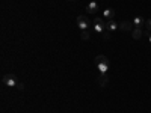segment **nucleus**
<instances>
[{
    "label": "nucleus",
    "instance_id": "nucleus-1",
    "mask_svg": "<svg viewBox=\"0 0 151 113\" xmlns=\"http://www.w3.org/2000/svg\"><path fill=\"white\" fill-rule=\"evenodd\" d=\"M2 82L5 86H9V87H17L20 80L15 74H5L3 77H2Z\"/></svg>",
    "mask_w": 151,
    "mask_h": 113
},
{
    "label": "nucleus",
    "instance_id": "nucleus-2",
    "mask_svg": "<svg viewBox=\"0 0 151 113\" xmlns=\"http://www.w3.org/2000/svg\"><path fill=\"white\" fill-rule=\"evenodd\" d=\"M77 26H79L80 30H89L91 21H89V18H88L86 15H79L77 17Z\"/></svg>",
    "mask_w": 151,
    "mask_h": 113
},
{
    "label": "nucleus",
    "instance_id": "nucleus-3",
    "mask_svg": "<svg viewBox=\"0 0 151 113\" xmlns=\"http://www.w3.org/2000/svg\"><path fill=\"white\" fill-rule=\"evenodd\" d=\"M106 23L107 21H104L103 18H95L94 20V30L98 32V33L106 32Z\"/></svg>",
    "mask_w": 151,
    "mask_h": 113
},
{
    "label": "nucleus",
    "instance_id": "nucleus-4",
    "mask_svg": "<svg viewBox=\"0 0 151 113\" xmlns=\"http://www.w3.org/2000/svg\"><path fill=\"white\" fill-rule=\"evenodd\" d=\"M119 29H121L122 32H132V30H133V23L124 20V21L119 23Z\"/></svg>",
    "mask_w": 151,
    "mask_h": 113
},
{
    "label": "nucleus",
    "instance_id": "nucleus-5",
    "mask_svg": "<svg viewBox=\"0 0 151 113\" xmlns=\"http://www.w3.org/2000/svg\"><path fill=\"white\" fill-rule=\"evenodd\" d=\"M107 83H109V77L106 75V72H100L98 74V84L101 87H106Z\"/></svg>",
    "mask_w": 151,
    "mask_h": 113
},
{
    "label": "nucleus",
    "instance_id": "nucleus-6",
    "mask_svg": "<svg viewBox=\"0 0 151 113\" xmlns=\"http://www.w3.org/2000/svg\"><path fill=\"white\" fill-rule=\"evenodd\" d=\"M118 29H119V24H118L116 21L109 20V21L106 23V30H109V32H115V30H118Z\"/></svg>",
    "mask_w": 151,
    "mask_h": 113
},
{
    "label": "nucleus",
    "instance_id": "nucleus-7",
    "mask_svg": "<svg viewBox=\"0 0 151 113\" xmlns=\"http://www.w3.org/2000/svg\"><path fill=\"white\" fill-rule=\"evenodd\" d=\"M98 9H100V6H98L97 2H91L89 5L86 6V12H88V14H95V12H98Z\"/></svg>",
    "mask_w": 151,
    "mask_h": 113
},
{
    "label": "nucleus",
    "instance_id": "nucleus-8",
    "mask_svg": "<svg viewBox=\"0 0 151 113\" xmlns=\"http://www.w3.org/2000/svg\"><path fill=\"white\" fill-rule=\"evenodd\" d=\"M103 17L109 21V20H113L115 18V11H113L112 8H109V9H104L103 11Z\"/></svg>",
    "mask_w": 151,
    "mask_h": 113
},
{
    "label": "nucleus",
    "instance_id": "nucleus-9",
    "mask_svg": "<svg viewBox=\"0 0 151 113\" xmlns=\"http://www.w3.org/2000/svg\"><path fill=\"white\" fill-rule=\"evenodd\" d=\"M132 36H133V39H141L142 38V27H134L132 30Z\"/></svg>",
    "mask_w": 151,
    "mask_h": 113
},
{
    "label": "nucleus",
    "instance_id": "nucleus-10",
    "mask_svg": "<svg viewBox=\"0 0 151 113\" xmlns=\"http://www.w3.org/2000/svg\"><path fill=\"white\" fill-rule=\"evenodd\" d=\"M95 64H104V65H109V59L104 56V54H98L95 57Z\"/></svg>",
    "mask_w": 151,
    "mask_h": 113
},
{
    "label": "nucleus",
    "instance_id": "nucleus-11",
    "mask_svg": "<svg viewBox=\"0 0 151 113\" xmlns=\"http://www.w3.org/2000/svg\"><path fill=\"white\" fill-rule=\"evenodd\" d=\"M144 21H145V20H144L142 17H136V18L133 20V24H134L136 27H142V24H144Z\"/></svg>",
    "mask_w": 151,
    "mask_h": 113
},
{
    "label": "nucleus",
    "instance_id": "nucleus-12",
    "mask_svg": "<svg viewBox=\"0 0 151 113\" xmlns=\"http://www.w3.org/2000/svg\"><path fill=\"white\" fill-rule=\"evenodd\" d=\"M89 33H91L89 30H82V33H80V38H82L83 41H88V39H89V36H91Z\"/></svg>",
    "mask_w": 151,
    "mask_h": 113
},
{
    "label": "nucleus",
    "instance_id": "nucleus-13",
    "mask_svg": "<svg viewBox=\"0 0 151 113\" xmlns=\"http://www.w3.org/2000/svg\"><path fill=\"white\" fill-rule=\"evenodd\" d=\"M107 67H109V65H104V64H97V68L100 69V72H106V71H107Z\"/></svg>",
    "mask_w": 151,
    "mask_h": 113
},
{
    "label": "nucleus",
    "instance_id": "nucleus-14",
    "mask_svg": "<svg viewBox=\"0 0 151 113\" xmlns=\"http://www.w3.org/2000/svg\"><path fill=\"white\" fill-rule=\"evenodd\" d=\"M112 32H109V30H106V32H103V39H110L112 38V35H110Z\"/></svg>",
    "mask_w": 151,
    "mask_h": 113
},
{
    "label": "nucleus",
    "instance_id": "nucleus-15",
    "mask_svg": "<svg viewBox=\"0 0 151 113\" xmlns=\"http://www.w3.org/2000/svg\"><path fill=\"white\" fill-rule=\"evenodd\" d=\"M145 27H147V30H148V32H151V20H148V21H147Z\"/></svg>",
    "mask_w": 151,
    "mask_h": 113
},
{
    "label": "nucleus",
    "instance_id": "nucleus-16",
    "mask_svg": "<svg viewBox=\"0 0 151 113\" xmlns=\"http://www.w3.org/2000/svg\"><path fill=\"white\" fill-rule=\"evenodd\" d=\"M17 89H20V91H23V89H24V84H23L21 82L18 83V86H17Z\"/></svg>",
    "mask_w": 151,
    "mask_h": 113
},
{
    "label": "nucleus",
    "instance_id": "nucleus-17",
    "mask_svg": "<svg viewBox=\"0 0 151 113\" xmlns=\"http://www.w3.org/2000/svg\"><path fill=\"white\" fill-rule=\"evenodd\" d=\"M150 42H151V33H150Z\"/></svg>",
    "mask_w": 151,
    "mask_h": 113
},
{
    "label": "nucleus",
    "instance_id": "nucleus-18",
    "mask_svg": "<svg viewBox=\"0 0 151 113\" xmlns=\"http://www.w3.org/2000/svg\"><path fill=\"white\" fill-rule=\"evenodd\" d=\"M91 2H98V0H91Z\"/></svg>",
    "mask_w": 151,
    "mask_h": 113
},
{
    "label": "nucleus",
    "instance_id": "nucleus-19",
    "mask_svg": "<svg viewBox=\"0 0 151 113\" xmlns=\"http://www.w3.org/2000/svg\"><path fill=\"white\" fill-rule=\"evenodd\" d=\"M68 2H73V0H68Z\"/></svg>",
    "mask_w": 151,
    "mask_h": 113
}]
</instances>
